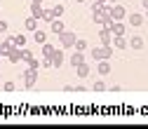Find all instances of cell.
Returning <instances> with one entry per match:
<instances>
[{
  "mask_svg": "<svg viewBox=\"0 0 148 129\" xmlns=\"http://www.w3.org/2000/svg\"><path fill=\"white\" fill-rule=\"evenodd\" d=\"M113 47H110V45H99V47H94V49H92V57H94L97 61H101V59H110V57H113Z\"/></svg>",
  "mask_w": 148,
  "mask_h": 129,
  "instance_id": "obj_1",
  "label": "cell"
},
{
  "mask_svg": "<svg viewBox=\"0 0 148 129\" xmlns=\"http://www.w3.org/2000/svg\"><path fill=\"white\" fill-rule=\"evenodd\" d=\"M108 14H110V19H113V21H122L125 16H127V7L120 5V3H113V5L108 7Z\"/></svg>",
  "mask_w": 148,
  "mask_h": 129,
  "instance_id": "obj_2",
  "label": "cell"
},
{
  "mask_svg": "<svg viewBox=\"0 0 148 129\" xmlns=\"http://www.w3.org/2000/svg\"><path fill=\"white\" fill-rule=\"evenodd\" d=\"M75 38H78V35L75 33H73V31H61L59 33V45L64 47V49H73V42H75Z\"/></svg>",
  "mask_w": 148,
  "mask_h": 129,
  "instance_id": "obj_3",
  "label": "cell"
},
{
  "mask_svg": "<svg viewBox=\"0 0 148 129\" xmlns=\"http://www.w3.org/2000/svg\"><path fill=\"white\" fill-rule=\"evenodd\" d=\"M21 80H24V87L26 89H33L35 82H38V68H26L24 75H21Z\"/></svg>",
  "mask_w": 148,
  "mask_h": 129,
  "instance_id": "obj_4",
  "label": "cell"
},
{
  "mask_svg": "<svg viewBox=\"0 0 148 129\" xmlns=\"http://www.w3.org/2000/svg\"><path fill=\"white\" fill-rule=\"evenodd\" d=\"M52 68H61L64 66V61H66V57H64V47L61 49H57V47H54V52H52Z\"/></svg>",
  "mask_w": 148,
  "mask_h": 129,
  "instance_id": "obj_5",
  "label": "cell"
},
{
  "mask_svg": "<svg viewBox=\"0 0 148 129\" xmlns=\"http://www.w3.org/2000/svg\"><path fill=\"white\" fill-rule=\"evenodd\" d=\"M12 47H16V45H14V38H12V35H7V38L0 42V57L5 59V57H7V52H10Z\"/></svg>",
  "mask_w": 148,
  "mask_h": 129,
  "instance_id": "obj_6",
  "label": "cell"
},
{
  "mask_svg": "<svg viewBox=\"0 0 148 129\" xmlns=\"http://www.w3.org/2000/svg\"><path fill=\"white\" fill-rule=\"evenodd\" d=\"M143 38H141V35H132V38H129L127 40V49H143Z\"/></svg>",
  "mask_w": 148,
  "mask_h": 129,
  "instance_id": "obj_7",
  "label": "cell"
},
{
  "mask_svg": "<svg viewBox=\"0 0 148 129\" xmlns=\"http://www.w3.org/2000/svg\"><path fill=\"white\" fill-rule=\"evenodd\" d=\"M47 26H49V33H57V35H59V33H61V31L66 28V26H64V19H61V16H57V19H52V21H49Z\"/></svg>",
  "mask_w": 148,
  "mask_h": 129,
  "instance_id": "obj_8",
  "label": "cell"
},
{
  "mask_svg": "<svg viewBox=\"0 0 148 129\" xmlns=\"http://www.w3.org/2000/svg\"><path fill=\"white\" fill-rule=\"evenodd\" d=\"M10 63H19L21 61V47H12L10 52H7V57H5Z\"/></svg>",
  "mask_w": 148,
  "mask_h": 129,
  "instance_id": "obj_9",
  "label": "cell"
},
{
  "mask_svg": "<svg viewBox=\"0 0 148 129\" xmlns=\"http://www.w3.org/2000/svg\"><path fill=\"white\" fill-rule=\"evenodd\" d=\"M143 21H146V16L141 12H132V14H129V26H132V28H139Z\"/></svg>",
  "mask_w": 148,
  "mask_h": 129,
  "instance_id": "obj_10",
  "label": "cell"
},
{
  "mask_svg": "<svg viewBox=\"0 0 148 129\" xmlns=\"http://www.w3.org/2000/svg\"><path fill=\"white\" fill-rule=\"evenodd\" d=\"M110 47H113V49H127V38H125V35H113Z\"/></svg>",
  "mask_w": 148,
  "mask_h": 129,
  "instance_id": "obj_11",
  "label": "cell"
},
{
  "mask_svg": "<svg viewBox=\"0 0 148 129\" xmlns=\"http://www.w3.org/2000/svg\"><path fill=\"white\" fill-rule=\"evenodd\" d=\"M99 40H101V45H110V40H113V33H110V28L101 26V31H99Z\"/></svg>",
  "mask_w": 148,
  "mask_h": 129,
  "instance_id": "obj_12",
  "label": "cell"
},
{
  "mask_svg": "<svg viewBox=\"0 0 148 129\" xmlns=\"http://www.w3.org/2000/svg\"><path fill=\"white\" fill-rule=\"evenodd\" d=\"M97 70H99V75H101V78H106V75H108V73L113 70V68H110V63H108V59H101V61L97 63Z\"/></svg>",
  "mask_w": 148,
  "mask_h": 129,
  "instance_id": "obj_13",
  "label": "cell"
},
{
  "mask_svg": "<svg viewBox=\"0 0 148 129\" xmlns=\"http://www.w3.org/2000/svg\"><path fill=\"white\" fill-rule=\"evenodd\" d=\"M108 28H110V33H113V35H125V33H127V26H125L122 21H113Z\"/></svg>",
  "mask_w": 148,
  "mask_h": 129,
  "instance_id": "obj_14",
  "label": "cell"
},
{
  "mask_svg": "<svg viewBox=\"0 0 148 129\" xmlns=\"http://www.w3.org/2000/svg\"><path fill=\"white\" fill-rule=\"evenodd\" d=\"M85 61V57H82V52H75V49H73V54H71V59H68V63L73 66V68H75V66H80Z\"/></svg>",
  "mask_w": 148,
  "mask_h": 129,
  "instance_id": "obj_15",
  "label": "cell"
},
{
  "mask_svg": "<svg viewBox=\"0 0 148 129\" xmlns=\"http://www.w3.org/2000/svg\"><path fill=\"white\" fill-rule=\"evenodd\" d=\"M73 49H75V52H85V49H89V42H87L85 38H75V42H73Z\"/></svg>",
  "mask_w": 148,
  "mask_h": 129,
  "instance_id": "obj_16",
  "label": "cell"
},
{
  "mask_svg": "<svg viewBox=\"0 0 148 129\" xmlns=\"http://www.w3.org/2000/svg\"><path fill=\"white\" fill-rule=\"evenodd\" d=\"M75 73H78V78H80V80H85V78L89 75V66H87V63L82 61L80 66H75Z\"/></svg>",
  "mask_w": 148,
  "mask_h": 129,
  "instance_id": "obj_17",
  "label": "cell"
},
{
  "mask_svg": "<svg viewBox=\"0 0 148 129\" xmlns=\"http://www.w3.org/2000/svg\"><path fill=\"white\" fill-rule=\"evenodd\" d=\"M49 16L52 19H57V16H64V3H57L52 10H49Z\"/></svg>",
  "mask_w": 148,
  "mask_h": 129,
  "instance_id": "obj_18",
  "label": "cell"
},
{
  "mask_svg": "<svg viewBox=\"0 0 148 129\" xmlns=\"http://www.w3.org/2000/svg\"><path fill=\"white\" fill-rule=\"evenodd\" d=\"M33 40L38 42V45H42V42L47 40V31H38V28H35V31H33Z\"/></svg>",
  "mask_w": 148,
  "mask_h": 129,
  "instance_id": "obj_19",
  "label": "cell"
},
{
  "mask_svg": "<svg viewBox=\"0 0 148 129\" xmlns=\"http://www.w3.org/2000/svg\"><path fill=\"white\" fill-rule=\"evenodd\" d=\"M24 28H26V31H35V28H38V19H35V16H26Z\"/></svg>",
  "mask_w": 148,
  "mask_h": 129,
  "instance_id": "obj_20",
  "label": "cell"
},
{
  "mask_svg": "<svg viewBox=\"0 0 148 129\" xmlns=\"http://www.w3.org/2000/svg\"><path fill=\"white\" fill-rule=\"evenodd\" d=\"M40 47H42V57H52V52H54V45H49V42L45 40Z\"/></svg>",
  "mask_w": 148,
  "mask_h": 129,
  "instance_id": "obj_21",
  "label": "cell"
},
{
  "mask_svg": "<svg viewBox=\"0 0 148 129\" xmlns=\"http://www.w3.org/2000/svg\"><path fill=\"white\" fill-rule=\"evenodd\" d=\"M12 38H14V45L16 47H26V35L19 33V35H12Z\"/></svg>",
  "mask_w": 148,
  "mask_h": 129,
  "instance_id": "obj_22",
  "label": "cell"
},
{
  "mask_svg": "<svg viewBox=\"0 0 148 129\" xmlns=\"http://www.w3.org/2000/svg\"><path fill=\"white\" fill-rule=\"evenodd\" d=\"M92 89H94V91H106L108 87H106V82H103V78H101V80H97L94 85H92Z\"/></svg>",
  "mask_w": 148,
  "mask_h": 129,
  "instance_id": "obj_23",
  "label": "cell"
},
{
  "mask_svg": "<svg viewBox=\"0 0 148 129\" xmlns=\"http://www.w3.org/2000/svg\"><path fill=\"white\" fill-rule=\"evenodd\" d=\"M3 89H5V91H14V89H16V85H14L12 80H5V82H3Z\"/></svg>",
  "mask_w": 148,
  "mask_h": 129,
  "instance_id": "obj_24",
  "label": "cell"
},
{
  "mask_svg": "<svg viewBox=\"0 0 148 129\" xmlns=\"http://www.w3.org/2000/svg\"><path fill=\"white\" fill-rule=\"evenodd\" d=\"M33 57V54H31V49H26V47H21V61H28Z\"/></svg>",
  "mask_w": 148,
  "mask_h": 129,
  "instance_id": "obj_25",
  "label": "cell"
},
{
  "mask_svg": "<svg viewBox=\"0 0 148 129\" xmlns=\"http://www.w3.org/2000/svg\"><path fill=\"white\" fill-rule=\"evenodd\" d=\"M26 66H28V68H40V61H38V59H33V57H31V59L26 61Z\"/></svg>",
  "mask_w": 148,
  "mask_h": 129,
  "instance_id": "obj_26",
  "label": "cell"
},
{
  "mask_svg": "<svg viewBox=\"0 0 148 129\" xmlns=\"http://www.w3.org/2000/svg\"><path fill=\"white\" fill-rule=\"evenodd\" d=\"M40 68H52V59H49V57H42V61H40Z\"/></svg>",
  "mask_w": 148,
  "mask_h": 129,
  "instance_id": "obj_27",
  "label": "cell"
},
{
  "mask_svg": "<svg viewBox=\"0 0 148 129\" xmlns=\"http://www.w3.org/2000/svg\"><path fill=\"white\" fill-rule=\"evenodd\" d=\"M10 31V26H7V21H0V33H7Z\"/></svg>",
  "mask_w": 148,
  "mask_h": 129,
  "instance_id": "obj_28",
  "label": "cell"
},
{
  "mask_svg": "<svg viewBox=\"0 0 148 129\" xmlns=\"http://www.w3.org/2000/svg\"><path fill=\"white\" fill-rule=\"evenodd\" d=\"M141 7H143V10H148V0H141Z\"/></svg>",
  "mask_w": 148,
  "mask_h": 129,
  "instance_id": "obj_29",
  "label": "cell"
},
{
  "mask_svg": "<svg viewBox=\"0 0 148 129\" xmlns=\"http://www.w3.org/2000/svg\"><path fill=\"white\" fill-rule=\"evenodd\" d=\"M106 3H108V5H113V3H120V0H106Z\"/></svg>",
  "mask_w": 148,
  "mask_h": 129,
  "instance_id": "obj_30",
  "label": "cell"
},
{
  "mask_svg": "<svg viewBox=\"0 0 148 129\" xmlns=\"http://www.w3.org/2000/svg\"><path fill=\"white\" fill-rule=\"evenodd\" d=\"M31 3H45V0H31Z\"/></svg>",
  "mask_w": 148,
  "mask_h": 129,
  "instance_id": "obj_31",
  "label": "cell"
},
{
  "mask_svg": "<svg viewBox=\"0 0 148 129\" xmlns=\"http://www.w3.org/2000/svg\"><path fill=\"white\" fill-rule=\"evenodd\" d=\"M75 3H80V5H85V0H75Z\"/></svg>",
  "mask_w": 148,
  "mask_h": 129,
  "instance_id": "obj_32",
  "label": "cell"
},
{
  "mask_svg": "<svg viewBox=\"0 0 148 129\" xmlns=\"http://www.w3.org/2000/svg\"><path fill=\"white\" fill-rule=\"evenodd\" d=\"M0 63H3V57H0Z\"/></svg>",
  "mask_w": 148,
  "mask_h": 129,
  "instance_id": "obj_33",
  "label": "cell"
},
{
  "mask_svg": "<svg viewBox=\"0 0 148 129\" xmlns=\"http://www.w3.org/2000/svg\"><path fill=\"white\" fill-rule=\"evenodd\" d=\"M59 3H66V0H59Z\"/></svg>",
  "mask_w": 148,
  "mask_h": 129,
  "instance_id": "obj_34",
  "label": "cell"
},
{
  "mask_svg": "<svg viewBox=\"0 0 148 129\" xmlns=\"http://www.w3.org/2000/svg\"><path fill=\"white\" fill-rule=\"evenodd\" d=\"M99 3H106V0H99Z\"/></svg>",
  "mask_w": 148,
  "mask_h": 129,
  "instance_id": "obj_35",
  "label": "cell"
},
{
  "mask_svg": "<svg viewBox=\"0 0 148 129\" xmlns=\"http://www.w3.org/2000/svg\"><path fill=\"white\" fill-rule=\"evenodd\" d=\"M0 80H3V75H0Z\"/></svg>",
  "mask_w": 148,
  "mask_h": 129,
  "instance_id": "obj_36",
  "label": "cell"
}]
</instances>
